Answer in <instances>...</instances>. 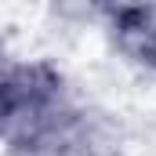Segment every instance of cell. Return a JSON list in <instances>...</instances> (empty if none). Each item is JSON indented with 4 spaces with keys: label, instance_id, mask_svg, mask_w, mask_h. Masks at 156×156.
<instances>
[{
    "label": "cell",
    "instance_id": "2",
    "mask_svg": "<svg viewBox=\"0 0 156 156\" xmlns=\"http://www.w3.org/2000/svg\"><path fill=\"white\" fill-rule=\"evenodd\" d=\"M7 62V51H4V40H0V66Z\"/></svg>",
    "mask_w": 156,
    "mask_h": 156
},
{
    "label": "cell",
    "instance_id": "1",
    "mask_svg": "<svg viewBox=\"0 0 156 156\" xmlns=\"http://www.w3.org/2000/svg\"><path fill=\"white\" fill-rule=\"evenodd\" d=\"M98 22L120 58L156 76V4H98Z\"/></svg>",
    "mask_w": 156,
    "mask_h": 156
}]
</instances>
